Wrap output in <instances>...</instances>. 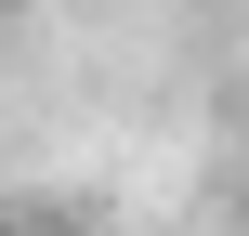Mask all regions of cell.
Segmentation results:
<instances>
[{
    "label": "cell",
    "instance_id": "6da1fadb",
    "mask_svg": "<svg viewBox=\"0 0 249 236\" xmlns=\"http://www.w3.org/2000/svg\"><path fill=\"white\" fill-rule=\"evenodd\" d=\"M0 236H26V223H13V210H0Z\"/></svg>",
    "mask_w": 249,
    "mask_h": 236
}]
</instances>
